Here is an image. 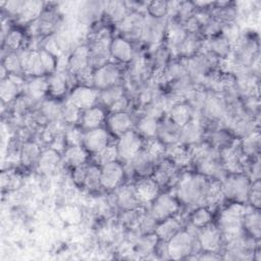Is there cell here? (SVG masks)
Masks as SVG:
<instances>
[{"mask_svg":"<svg viewBox=\"0 0 261 261\" xmlns=\"http://www.w3.org/2000/svg\"><path fill=\"white\" fill-rule=\"evenodd\" d=\"M83 111L72 104L68 99L64 104H62V121L67 124H74L81 121Z\"/></svg>","mask_w":261,"mask_h":261,"instance_id":"f907efd6","label":"cell"},{"mask_svg":"<svg viewBox=\"0 0 261 261\" xmlns=\"http://www.w3.org/2000/svg\"><path fill=\"white\" fill-rule=\"evenodd\" d=\"M58 23V15L53 11H43L42 14L39 16L38 19L34 21V23H31V25H34L36 31L43 34H49L51 33L55 27Z\"/></svg>","mask_w":261,"mask_h":261,"instance_id":"60d3db41","label":"cell"},{"mask_svg":"<svg viewBox=\"0 0 261 261\" xmlns=\"http://www.w3.org/2000/svg\"><path fill=\"white\" fill-rule=\"evenodd\" d=\"M158 121L159 119L144 114L142 117L139 118V120L135 123L136 132L144 139H152L156 138L157 136V127H158Z\"/></svg>","mask_w":261,"mask_h":261,"instance_id":"d590c367","label":"cell"},{"mask_svg":"<svg viewBox=\"0 0 261 261\" xmlns=\"http://www.w3.org/2000/svg\"><path fill=\"white\" fill-rule=\"evenodd\" d=\"M99 99V91L94 87L79 85L74 87L69 94L68 100L82 111L96 105Z\"/></svg>","mask_w":261,"mask_h":261,"instance_id":"4fadbf2b","label":"cell"},{"mask_svg":"<svg viewBox=\"0 0 261 261\" xmlns=\"http://www.w3.org/2000/svg\"><path fill=\"white\" fill-rule=\"evenodd\" d=\"M222 237L220 228L213 223H209L198 230L196 239L203 252L218 253L221 248Z\"/></svg>","mask_w":261,"mask_h":261,"instance_id":"ba28073f","label":"cell"},{"mask_svg":"<svg viewBox=\"0 0 261 261\" xmlns=\"http://www.w3.org/2000/svg\"><path fill=\"white\" fill-rule=\"evenodd\" d=\"M100 167L102 189L111 191L120 187L125 176V168L118 160L107 163Z\"/></svg>","mask_w":261,"mask_h":261,"instance_id":"30bf717a","label":"cell"},{"mask_svg":"<svg viewBox=\"0 0 261 261\" xmlns=\"http://www.w3.org/2000/svg\"><path fill=\"white\" fill-rule=\"evenodd\" d=\"M222 23L217 20L214 17H210L201 28V31L203 32V35H205L207 38H212L217 36L219 33H221Z\"/></svg>","mask_w":261,"mask_h":261,"instance_id":"94428289","label":"cell"},{"mask_svg":"<svg viewBox=\"0 0 261 261\" xmlns=\"http://www.w3.org/2000/svg\"><path fill=\"white\" fill-rule=\"evenodd\" d=\"M135 123L136 122L132 115L126 111L113 112L106 117L108 130L117 137L133 129L135 127Z\"/></svg>","mask_w":261,"mask_h":261,"instance_id":"2e32d148","label":"cell"},{"mask_svg":"<svg viewBox=\"0 0 261 261\" xmlns=\"http://www.w3.org/2000/svg\"><path fill=\"white\" fill-rule=\"evenodd\" d=\"M87 169H88V164H86V163L73 168L72 178H73V181L77 186H83L84 187V182H85V178H86V174H87Z\"/></svg>","mask_w":261,"mask_h":261,"instance_id":"be15d7a7","label":"cell"},{"mask_svg":"<svg viewBox=\"0 0 261 261\" xmlns=\"http://www.w3.org/2000/svg\"><path fill=\"white\" fill-rule=\"evenodd\" d=\"M71 73L66 71H58L56 70L54 73L48 76V85H49V93L55 97H61L65 94L69 83L70 77H72Z\"/></svg>","mask_w":261,"mask_h":261,"instance_id":"4316f807","label":"cell"},{"mask_svg":"<svg viewBox=\"0 0 261 261\" xmlns=\"http://www.w3.org/2000/svg\"><path fill=\"white\" fill-rule=\"evenodd\" d=\"M44 3L41 1H24V5L20 14L17 16V21L21 24L32 23L42 14Z\"/></svg>","mask_w":261,"mask_h":261,"instance_id":"8d00e7d4","label":"cell"},{"mask_svg":"<svg viewBox=\"0 0 261 261\" xmlns=\"http://www.w3.org/2000/svg\"><path fill=\"white\" fill-rule=\"evenodd\" d=\"M41 115L44 120L51 122L62 121V105L53 100L45 101L41 107Z\"/></svg>","mask_w":261,"mask_h":261,"instance_id":"b9f144b4","label":"cell"},{"mask_svg":"<svg viewBox=\"0 0 261 261\" xmlns=\"http://www.w3.org/2000/svg\"><path fill=\"white\" fill-rule=\"evenodd\" d=\"M236 140L232 139L229 132L226 129H216L210 134V145L217 149L221 150L223 148L228 147L231 145Z\"/></svg>","mask_w":261,"mask_h":261,"instance_id":"681fc988","label":"cell"},{"mask_svg":"<svg viewBox=\"0 0 261 261\" xmlns=\"http://www.w3.org/2000/svg\"><path fill=\"white\" fill-rule=\"evenodd\" d=\"M84 187L92 192L99 191L102 188V186H101V167L99 165H97L95 163L88 165Z\"/></svg>","mask_w":261,"mask_h":261,"instance_id":"f6af8a7d","label":"cell"},{"mask_svg":"<svg viewBox=\"0 0 261 261\" xmlns=\"http://www.w3.org/2000/svg\"><path fill=\"white\" fill-rule=\"evenodd\" d=\"M61 160L62 158L60 152L56 151L55 149L48 148L42 151L37 163V168L39 172L43 174H52L58 169Z\"/></svg>","mask_w":261,"mask_h":261,"instance_id":"d4e9b609","label":"cell"},{"mask_svg":"<svg viewBox=\"0 0 261 261\" xmlns=\"http://www.w3.org/2000/svg\"><path fill=\"white\" fill-rule=\"evenodd\" d=\"M243 228L253 239L259 241L261 237V216L259 209L246 211L243 217Z\"/></svg>","mask_w":261,"mask_h":261,"instance_id":"d6a6232c","label":"cell"},{"mask_svg":"<svg viewBox=\"0 0 261 261\" xmlns=\"http://www.w3.org/2000/svg\"><path fill=\"white\" fill-rule=\"evenodd\" d=\"M168 258L178 260L188 258L195 250V237L189 230L180 229L166 242Z\"/></svg>","mask_w":261,"mask_h":261,"instance_id":"277c9868","label":"cell"},{"mask_svg":"<svg viewBox=\"0 0 261 261\" xmlns=\"http://www.w3.org/2000/svg\"><path fill=\"white\" fill-rule=\"evenodd\" d=\"M143 149L158 163L161 159L164 158L166 145L163 144L159 139L152 138L144 141Z\"/></svg>","mask_w":261,"mask_h":261,"instance_id":"7dc6e473","label":"cell"},{"mask_svg":"<svg viewBox=\"0 0 261 261\" xmlns=\"http://www.w3.org/2000/svg\"><path fill=\"white\" fill-rule=\"evenodd\" d=\"M1 186L4 190H15L20 186V176L12 170L3 171L1 174Z\"/></svg>","mask_w":261,"mask_h":261,"instance_id":"6f0895ef","label":"cell"},{"mask_svg":"<svg viewBox=\"0 0 261 261\" xmlns=\"http://www.w3.org/2000/svg\"><path fill=\"white\" fill-rule=\"evenodd\" d=\"M240 145L243 153L248 158L258 156L260 149V135L258 129L244 137L243 140L240 142Z\"/></svg>","mask_w":261,"mask_h":261,"instance_id":"7bdbcfd3","label":"cell"},{"mask_svg":"<svg viewBox=\"0 0 261 261\" xmlns=\"http://www.w3.org/2000/svg\"><path fill=\"white\" fill-rule=\"evenodd\" d=\"M127 106H128V100H127V98L125 96H123L122 98L117 100L114 104H112L108 109H109L110 113L122 112V111H126Z\"/></svg>","mask_w":261,"mask_h":261,"instance_id":"e7e4bbea","label":"cell"},{"mask_svg":"<svg viewBox=\"0 0 261 261\" xmlns=\"http://www.w3.org/2000/svg\"><path fill=\"white\" fill-rule=\"evenodd\" d=\"M203 137V125L199 120H196L195 118H193L191 121L180 127L179 143L187 147H191L193 145L201 143Z\"/></svg>","mask_w":261,"mask_h":261,"instance_id":"44dd1931","label":"cell"},{"mask_svg":"<svg viewBox=\"0 0 261 261\" xmlns=\"http://www.w3.org/2000/svg\"><path fill=\"white\" fill-rule=\"evenodd\" d=\"M245 212V205L237 202H233L221 211L218 220V227L220 228L222 236L232 238L242 232Z\"/></svg>","mask_w":261,"mask_h":261,"instance_id":"7a4b0ae2","label":"cell"},{"mask_svg":"<svg viewBox=\"0 0 261 261\" xmlns=\"http://www.w3.org/2000/svg\"><path fill=\"white\" fill-rule=\"evenodd\" d=\"M202 47H203V41L200 39L199 35L188 33L187 37L181 42V44L177 47L175 52L177 55L181 57L190 58L196 55L197 53H199Z\"/></svg>","mask_w":261,"mask_h":261,"instance_id":"836d02e7","label":"cell"},{"mask_svg":"<svg viewBox=\"0 0 261 261\" xmlns=\"http://www.w3.org/2000/svg\"><path fill=\"white\" fill-rule=\"evenodd\" d=\"M135 191L141 204L151 203L160 193V187L151 177H142L136 185Z\"/></svg>","mask_w":261,"mask_h":261,"instance_id":"7402d4cb","label":"cell"},{"mask_svg":"<svg viewBox=\"0 0 261 261\" xmlns=\"http://www.w3.org/2000/svg\"><path fill=\"white\" fill-rule=\"evenodd\" d=\"M28 97L33 100L43 98L47 92H49L48 77L44 76H33L24 85Z\"/></svg>","mask_w":261,"mask_h":261,"instance_id":"e575fe53","label":"cell"},{"mask_svg":"<svg viewBox=\"0 0 261 261\" xmlns=\"http://www.w3.org/2000/svg\"><path fill=\"white\" fill-rule=\"evenodd\" d=\"M19 57L23 73L31 77L46 75L39 51L23 50L19 53Z\"/></svg>","mask_w":261,"mask_h":261,"instance_id":"9a60e30c","label":"cell"},{"mask_svg":"<svg viewBox=\"0 0 261 261\" xmlns=\"http://www.w3.org/2000/svg\"><path fill=\"white\" fill-rule=\"evenodd\" d=\"M42 151L35 142H25L19 150V161L25 167L37 165Z\"/></svg>","mask_w":261,"mask_h":261,"instance_id":"74e56055","label":"cell"},{"mask_svg":"<svg viewBox=\"0 0 261 261\" xmlns=\"http://www.w3.org/2000/svg\"><path fill=\"white\" fill-rule=\"evenodd\" d=\"M63 160L71 167L85 164L88 159V151L83 146H67L63 151Z\"/></svg>","mask_w":261,"mask_h":261,"instance_id":"f35d334b","label":"cell"},{"mask_svg":"<svg viewBox=\"0 0 261 261\" xmlns=\"http://www.w3.org/2000/svg\"><path fill=\"white\" fill-rule=\"evenodd\" d=\"M250 185V178L244 173L228 174L226 178L221 181L223 197L233 202L245 204V202L248 201Z\"/></svg>","mask_w":261,"mask_h":261,"instance_id":"3957f363","label":"cell"},{"mask_svg":"<svg viewBox=\"0 0 261 261\" xmlns=\"http://www.w3.org/2000/svg\"><path fill=\"white\" fill-rule=\"evenodd\" d=\"M158 243H159V240L155 232L145 233L139 239L137 243V251L138 253H141V254L152 253L155 250Z\"/></svg>","mask_w":261,"mask_h":261,"instance_id":"f5cc1de1","label":"cell"},{"mask_svg":"<svg viewBox=\"0 0 261 261\" xmlns=\"http://www.w3.org/2000/svg\"><path fill=\"white\" fill-rule=\"evenodd\" d=\"M187 35H188V32L184 28L182 23H180L179 21L173 18H171L170 21L167 20L165 38H166L169 50L175 51L177 47L181 44V42L185 40Z\"/></svg>","mask_w":261,"mask_h":261,"instance_id":"f1b7e54d","label":"cell"},{"mask_svg":"<svg viewBox=\"0 0 261 261\" xmlns=\"http://www.w3.org/2000/svg\"><path fill=\"white\" fill-rule=\"evenodd\" d=\"M148 14L155 18H165L168 12V2L157 0L152 1L147 4Z\"/></svg>","mask_w":261,"mask_h":261,"instance_id":"9f6ffc18","label":"cell"},{"mask_svg":"<svg viewBox=\"0 0 261 261\" xmlns=\"http://www.w3.org/2000/svg\"><path fill=\"white\" fill-rule=\"evenodd\" d=\"M248 201L255 209H260L261 205V184L260 179L251 181L250 190L248 194Z\"/></svg>","mask_w":261,"mask_h":261,"instance_id":"91938a15","label":"cell"},{"mask_svg":"<svg viewBox=\"0 0 261 261\" xmlns=\"http://www.w3.org/2000/svg\"><path fill=\"white\" fill-rule=\"evenodd\" d=\"M177 169L178 168L169 159L164 157L157 163L151 177L160 188L166 187L177 177Z\"/></svg>","mask_w":261,"mask_h":261,"instance_id":"ac0fdd59","label":"cell"},{"mask_svg":"<svg viewBox=\"0 0 261 261\" xmlns=\"http://www.w3.org/2000/svg\"><path fill=\"white\" fill-rule=\"evenodd\" d=\"M211 220H212L211 210L206 206L196 207V209L192 212L190 217L191 224L198 229L211 223Z\"/></svg>","mask_w":261,"mask_h":261,"instance_id":"bcb514c9","label":"cell"},{"mask_svg":"<svg viewBox=\"0 0 261 261\" xmlns=\"http://www.w3.org/2000/svg\"><path fill=\"white\" fill-rule=\"evenodd\" d=\"M167 18H155L145 16L141 40L148 44H157L165 37Z\"/></svg>","mask_w":261,"mask_h":261,"instance_id":"8fae6325","label":"cell"},{"mask_svg":"<svg viewBox=\"0 0 261 261\" xmlns=\"http://www.w3.org/2000/svg\"><path fill=\"white\" fill-rule=\"evenodd\" d=\"M179 136L180 127L177 124H175L172 120H170L168 117L158 121L156 138L159 139L163 144L170 145L178 143Z\"/></svg>","mask_w":261,"mask_h":261,"instance_id":"cb8c5ba5","label":"cell"},{"mask_svg":"<svg viewBox=\"0 0 261 261\" xmlns=\"http://www.w3.org/2000/svg\"><path fill=\"white\" fill-rule=\"evenodd\" d=\"M122 72L118 64L108 62L103 66L94 69V88L98 91H102L117 85H120Z\"/></svg>","mask_w":261,"mask_h":261,"instance_id":"52a82bcc","label":"cell"},{"mask_svg":"<svg viewBox=\"0 0 261 261\" xmlns=\"http://www.w3.org/2000/svg\"><path fill=\"white\" fill-rule=\"evenodd\" d=\"M145 16L140 11H130L120 22L116 23L120 37L127 41L141 39Z\"/></svg>","mask_w":261,"mask_h":261,"instance_id":"9c48e42d","label":"cell"},{"mask_svg":"<svg viewBox=\"0 0 261 261\" xmlns=\"http://www.w3.org/2000/svg\"><path fill=\"white\" fill-rule=\"evenodd\" d=\"M203 46L206 47V51L214 54L219 59H225L228 57L231 50L230 43L222 35L208 38L206 42H203Z\"/></svg>","mask_w":261,"mask_h":261,"instance_id":"4dcf8cb0","label":"cell"},{"mask_svg":"<svg viewBox=\"0 0 261 261\" xmlns=\"http://www.w3.org/2000/svg\"><path fill=\"white\" fill-rule=\"evenodd\" d=\"M23 84V80L19 74H8L2 79L0 83V97L2 102H12L17 97Z\"/></svg>","mask_w":261,"mask_h":261,"instance_id":"ffe728a7","label":"cell"},{"mask_svg":"<svg viewBox=\"0 0 261 261\" xmlns=\"http://www.w3.org/2000/svg\"><path fill=\"white\" fill-rule=\"evenodd\" d=\"M93 159H94V163L99 166H103L107 163L117 161L118 155H117L116 145L113 143L109 144L98 153L93 154Z\"/></svg>","mask_w":261,"mask_h":261,"instance_id":"c3c4849f","label":"cell"},{"mask_svg":"<svg viewBox=\"0 0 261 261\" xmlns=\"http://www.w3.org/2000/svg\"><path fill=\"white\" fill-rule=\"evenodd\" d=\"M210 179L200 173H186L176 182V199L188 206H205Z\"/></svg>","mask_w":261,"mask_h":261,"instance_id":"6da1fadb","label":"cell"},{"mask_svg":"<svg viewBox=\"0 0 261 261\" xmlns=\"http://www.w3.org/2000/svg\"><path fill=\"white\" fill-rule=\"evenodd\" d=\"M110 56L120 63H128L134 59L135 51L132 43L126 39L117 36L111 41L109 47Z\"/></svg>","mask_w":261,"mask_h":261,"instance_id":"d6986e66","label":"cell"},{"mask_svg":"<svg viewBox=\"0 0 261 261\" xmlns=\"http://www.w3.org/2000/svg\"><path fill=\"white\" fill-rule=\"evenodd\" d=\"M2 66L5 68L8 74H20L22 72V68L19 53L8 52L3 58Z\"/></svg>","mask_w":261,"mask_h":261,"instance_id":"816d5d0a","label":"cell"},{"mask_svg":"<svg viewBox=\"0 0 261 261\" xmlns=\"http://www.w3.org/2000/svg\"><path fill=\"white\" fill-rule=\"evenodd\" d=\"M83 128L75 126L74 124H69L68 127L64 128L63 137L67 146H83L84 138Z\"/></svg>","mask_w":261,"mask_h":261,"instance_id":"db71d44e","label":"cell"},{"mask_svg":"<svg viewBox=\"0 0 261 261\" xmlns=\"http://www.w3.org/2000/svg\"><path fill=\"white\" fill-rule=\"evenodd\" d=\"M22 42H23V35L18 30L7 31L3 39V44L6 48H8L9 52H15V50L19 49Z\"/></svg>","mask_w":261,"mask_h":261,"instance_id":"11a10c76","label":"cell"},{"mask_svg":"<svg viewBox=\"0 0 261 261\" xmlns=\"http://www.w3.org/2000/svg\"><path fill=\"white\" fill-rule=\"evenodd\" d=\"M116 204L124 211L136 210L141 205L136 195L135 185H125L118 189L116 193Z\"/></svg>","mask_w":261,"mask_h":261,"instance_id":"83f0119b","label":"cell"},{"mask_svg":"<svg viewBox=\"0 0 261 261\" xmlns=\"http://www.w3.org/2000/svg\"><path fill=\"white\" fill-rule=\"evenodd\" d=\"M144 139L134 129H130L120 135L115 143L118 159L123 162H128L144 146Z\"/></svg>","mask_w":261,"mask_h":261,"instance_id":"5b68a950","label":"cell"},{"mask_svg":"<svg viewBox=\"0 0 261 261\" xmlns=\"http://www.w3.org/2000/svg\"><path fill=\"white\" fill-rule=\"evenodd\" d=\"M193 115V108L190 106L189 103L177 102L169 107L168 118L179 127L191 121L194 118Z\"/></svg>","mask_w":261,"mask_h":261,"instance_id":"f546056e","label":"cell"},{"mask_svg":"<svg viewBox=\"0 0 261 261\" xmlns=\"http://www.w3.org/2000/svg\"><path fill=\"white\" fill-rule=\"evenodd\" d=\"M2 7L6 10V12L13 16H18L22 10V7L24 5V1L22 0H12V1H6L1 3Z\"/></svg>","mask_w":261,"mask_h":261,"instance_id":"6125c7cd","label":"cell"},{"mask_svg":"<svg viewBox=\"0 0 261 261\" xmlns=\"http://www.w3.org/2000/svg\"><path fill=\"white\" fill-rule=\"evenodd\" d=\"M130 170L141 177H149L154 172L157 161L153 159L144 149L137 153L128 162Z\"/></svg>","mask_w":261,"mask_h":261,"instance_id":"5bb4252c","label":"cell"},{"mask_svg":"<svg viewBox=\"0 0 261 261\" xmlns=\"http://www.w3.org/2000/svg\"><path fill=\"white\" fill-rule=\"evenodd\" d=\"M111 143L109 132L102 126L85 130L84 133L83 147L92 154L98 153Z\"/></svg>","mask_w":261,"mask_h":261,"instance_id":"7c38bea8","label":"cell"},{"mask_svg":"<svg viewBox=\"0 0 261 261\" xmlns=\"http://www.w3.org/2000/svg\"><path fill=\"white\" fill-rule=\"evenodd\" d=\"M90 47L87 45L77 46L69 55L67 60V71L72 75H76L80 71L89 65Z\"/></svg>","mask_w":261,"mask_h":261,"instance_id":"603a6c76","label":"cell"},{"mask_svg":"<svg viewBox=\"0 0 261 261\" xmlns=\"http://www.w3.org/2000/svg\"><path fill=\"white\" fill-rule=\"evenodd\" d=\"M106 121L105 110L100 106H93L83 111L81 117L82 128L85 130L101 127Z\"/></svg>","mask_w":261,"mask_h":261,"instance_id":"484cf974","label":"cell"},{"mask_svg":"<svg viewBox=\"0 0 261 261\" xmlns=\"http://www.w3.org/2000/svg\"><path fill=\"white\" fill-rule=\"evenodd\" d=\"M164 157L169 159L177 168H185L193 163V156L190 148L179 142L166 145Z\"/></svg>","mask_w":261,"mask_h":261,"instance_id":"e0dca14e","label":"cell"},{"mask_svg":"<svg viewBox=\"0 0 261 261\" xmlns=\"http://www.w3.org/2000/svg\"><path fill=\"white\" fill-rule=\"evenodd\" d=\"M179 210V202L176 197L168 193H159V195L151 202L149 214L157 221L173 216Z\"/></svg>","mask_w":261,"mask_h":261,"instance_id":"8992f818","label":"cell"},{"mask_svg":"<svg viewBox=\"0 0 261 261\" xmlns=\"http://www.w3.org/2000/svg\"><path fill=\"white\" fill-rule=\"evenodd\" d=\"M181 229V222L173 216L165 218L162 221H159L155 227L154 232L156 233L159 241L167 242L171 237Z\"/></svg>","mask_w":261,"mask_h":261,"instance_id":"1f68e13d","label":"cell"},{"mask_svg":"<svg viewBox=\"0 0 261 261\" xmlns=\"http://www.w3.org/2000/svg\"><path fill=\"white\" fill-rule=\"evenodd\" d=\"M123 96H125L123 87L121 85H117V86L99 91L98 101H100L104 106L109 108L112 104H114L117 100H119Z\"/></svg>","mask_w":261,"mask_h":261,"instance_id":"ee69618b","label":"cell"},{"mask_svg":"<svg viewBox=\"0 0 261 261\" xmlns=\"http://www.w3.org/2000/svg\"><path fill=\"white\" fill-rule=\"evenodd\" d=\"M126 2L122 1H109L106 2L103 10L106 16L113 22L118 23L120 22L129 12L127 10Z\"/></svg>","mask_w":261,"mask_h":261,"instance_id":"ab89813d","label":"cell"},{"mask_svg":"<svg viewBox=\"0 0 261 261\" xmlns=\"http://www.w3.org/2000/svg\"><path fill=\"white\" fill-rule=\"evenodd\" d=\"M39 52H40V57H41V61H42L45 73L49 74V75L54 73L57 69L56 56H54L50 52L46 51L45 49H42Z\"/></svg>","mask_w":261,"mask_h":261,"instance_id":"680465c9","label":"cell"}]
</instances>
